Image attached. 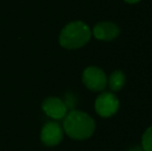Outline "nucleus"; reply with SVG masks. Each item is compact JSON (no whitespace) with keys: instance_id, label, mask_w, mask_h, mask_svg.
<instances>
[{"instance_id":"f257e3e1","label":"nucleus","mask_w":152,"mask_h":151,"mask_svg":"<svg viewBox=\"0 0 152 151\" xmlns=\"http://www.w3.org/2000/svg\"><path fill=\"white\" fill-rule=\"evenodd\" d=\"M63 127L67 136L75 140L90 138L95 131V122L91 116L81 111H70L65 115Z\"/></svg>"},{"instance_id":"f03ea898","label":"nucleus","mask_w":152,"mask_h":151,"mask_svg":"<svg viewBox=\"0 0 152 151\" xmlns=\"http://www.w3.org/2000/svg\"><path fill=\"white\" fill-rule=\"evenodd\" d=\"M91 30L87 24L76 21L67 24L62 29L59 42L65 49H79L84 47L91 38Z\"/></svg>"},{"instance_id":"20e7f679","label":"nucleus","mask_w":152,"mask_h":151,"mask_svg":"<svg viewBox=\"0 0 152 151\" xmlns=\"http://www.w3.org/2000/svg\"><path fill=\"white\" fill-rule=\"evenodd\" d=\"M83 83L91 91H102L108 84V78L102 69L89 66L83 73Z\"/></svg>"},{"instance_id":"9b49d317","label":"nucleus","mask_w":152,"mask_h":151,"mask_svg":"<svg viewBox=\"0 0 152 151\" xmlns=\"http://www.w3.org/2000/svg\"><path fill=\"white\" fill-rule=\"evenodd\" d=\"M125 2H127V3L129 4H134V3H138L139 1H141V0H124Z\"/></svg>"},{"instance_id":"7ed1b4c3","label":"nucleus","mask_w":152,"mask_h":151,"mask_svg":"<svg viewBox=\"0 0 152 151\" xmlns=\"http://www.w3.org/2000/svg\"><path fill=\"white\" fill-rule=\"evenodd\" d=\"M119 106L120 104L118 97L111 92H104L99 94L94 104L96 113L104 118L114 116L118 112Z\"/></svg>"},{"instance_id":"39448f33","label":"nucleus","mask_w":152,"mask_h":151,"mask_svg":"<svg viewBox=\"0 0 152 151\" xmlns=\"http://www.w3.org/2000/svg\"><path fill=\"white\" fill-rule=\"evenodd\" d=\"M92 33L97 39L111 42L118 37L120 34V28L113 22H100L95 25Z\"/></svg>"},{"instance_id":"9d476101","label":"nucleus","mask_w":152,"mask_h":151,"mask_svg":"<svg viewBox=\"0 0 152 151\" xmlns=\"http://www.w3.org/2000/svg\"><path fill=\"white\" fill-rule=\"evenodd\" d=\"M128 151H144L143 150L142 147H138V146H134V147L129 148V150Z\"/></svg>"},{"instance_id":"1a4fd4ad","label":"nucleus","mask_w":152,"mask_h":151,"mask_svg":"<svg viewBox=\"0 0 152 151\" xmlns=\"http://www.w3.org/2000/svg\"><path fill=\"white\" fill-rule=\"evenodd\" d=\"M142 148L144 151H152V126L148 127L143 133Z\"/></svg>"},{"instance_id":"0eeeda50","label":"nucleus","mask_w":152,"mask_h":151,"mask_svg":"<svg viewBox=\"0 0 152 151\" xmlns=\"http://www.w3.org/2000/svg\"><path fill=\"white\" fill-rule=\"evenodd\" d=\"M63 138V131L60 125L56 122H49L44 126L42 131V143L47 146H55L61 142Z\"/></svg>"},{"instance_id":"6e6552de","label":"nucleus","mask_w":152,"mask_h":151,"mask_svg":"<svg viewBox=\"0 0 152 151\" xmlns=\"http://www.w3.org/2000/svg\"><path fill=\"white\" fill-rule=\"evenodd\" d=\"M125 82H126L125 75L123 74V71H119V69L113 71L111 74V76L109 77V80H108L109 87H110L111 91H113V92L120 91L124 87V85H125Z\"/></svg>"},{"instance_id":"423d86ee","label":"nucleus","mask_w":152,"mask_h":151,"mask_svg":"<svg viewBox=\"0 0 152 151\" xmlns=\"http://www.w3.org/2000/svg\"><path fill=\"white\" fill-rule=\"evenodd\" d=\"M42 110L49 117L54 119H62L67 113L65 103L58 97H49L42 103Z\"/></svg>"}]
</instances>
